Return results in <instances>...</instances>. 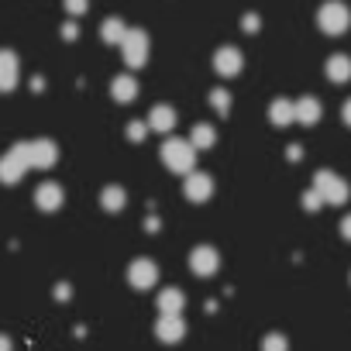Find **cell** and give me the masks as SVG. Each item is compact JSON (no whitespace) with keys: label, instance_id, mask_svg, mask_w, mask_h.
Masks as SVG:
<instances>
[{"label":"cell","instance_id":"6da1fadb","mask_svg":"<svg viewBox=\"0 0 351 351\" xmlns=\"http://www.w3.org/2000/svg\"><path fill=\"white\" fill-rule=\"evenodd\" d=\"M162 162H165L169 172H180V176L193 172V165H197V148H193V141L169 138V141L162 145Z\"/></svg>","mask_w":351,"mask_h":351},{"label":"cell","instance_id":"7a4b0ae2","mask_svg":"<svg viewBox=\"0 0 351 351\" xmlns=\"http://www.w3.org/2000/svg\"><path fill=\"white\" fill-rule=\"evenodd\" d=\"M28 155H25V145H14L11 152L0 155V183H21L25 180V172H28Z\"/></svg>","mask_w":351,"mask_h":351},{"label":"cell","instance_id":"3957f363","mask_svg":"<svg viewBox=\"0 0 351 351\" xmlns=\"http://www.w3.org/2000/svg\"><path fill=\"white\" fill-rule=\"evenodd\" d=\"M317 21H320V32L341 35V32H348V25H351V11L341 4V0H327V4L317 11Z\"/></svg>","mask_w":351,"mask_h":351},{"label":"cell","instance_id":"277c9868","mask_svg":"<svg viewBox=\"0 0 351 351\" xmlns=\"http://www.w3.org/2000/svg\"><path fill=\"white\" fill-rule=\"evenodd\" d=\"M121 49H124V62L131 69H141L148 62V35L141 28H128V35L121 38Z\"/></svg>","mask_w":351,"mask_h":351},{"label":"cell","instance_id":"5b68a950","mask_svg":"<svg viewBox=\"0 0 351 351\" xmlns=\"http://www.w3.org/2000/svg\"><path fill=\"white\" fill-rule=\"evenodd\" d=\"M313 186H317V193L324 197V204H344L348 200V183L341 180L337 172H330V169H324V172H317V180H313Z\"/></svg>","mask_w":351,"mask_h":351},{"label":"cell","instance_id":"8992f818","mask_svg":"<svg viewBox=\"0 0 351 351\" xmlns=\"http://www.w3.org/2000/svg\"><path fill=\"white\" fill-rule=\"evenodd\" d=\"M25 155H28L32 169H52L56 158H59V148H56V141L38 138V141H25Z\"/></svg>","mask_w":351,"mask_h":351},{"label":"cell","instance_id":"52a82bcc","mask_svg":"<svg viewBox=\"0 0 351 351\" xmlns=\"http://www.w3.org/2000/svg\"><path fill=\"white\" fill-rule=\"evenodd\" d=\"M128 282H131L134 289H152V286L158 282V265H155L152 258H134V262L128 265Z\"/></svg>","mask_w":351,"mask_h":351},{"label":"cell","instance_id":"ba28073f","mask_svg":"<svg viewBox=\"0 0 351 351\" xmlns=\"http://www.w3.org/2000/svg\"><path fill=\"white\" fill-rule=\"evenodd\" d=\"M155 337L165 341V344H176L180 337H186V320L180 313H162L158 324H155Z\"/></svg>","mask_w":351,"mask_h":351},{"label":"cell","instance_id":"9c48e42d","mask_svg":"<svg viewBox=\"0 0 351 351\" xmlns=\"http://www.w3.org/2000/svg\"><path fill=\"white\" fill-rule=\"evenodd\" d=\"M183 193H186V200L204 204V200H210V193H214V180H210L207 172H186V186H183Z\"/></svg>","mask_w":351,"mask_h":351},{"label":"cell","instance_id":"30bf717a","mask_svg":"<svg viewBox=\"0 0 351 351\" xmlns=\"http://www.w3.org/2000/svg\"><path fill=\"white\" fill-rule=\"evenodd\" d=\"M18 76H21V62L11 49H0V90H14L18 86Z\"/></svg>","mask_w":351,"mask_h":351},{"label":"cell","instance_id":"8fae6325","mask_svg":"<svg viewBox=\"0 0 351 351\" xmlns=\"http://www.w3.org/2000/svg\"><path fill=\"white\" fill-rule=\"evenodd\" d=\"M217 265H221V255H217L210 245L193 248V255H190V269H193L197 276H214V272H217Z\"/></svg>","mask_w":351,"mask_h":351},{"label":"cell","instance_id":"7c38bea8","mask_svg":"<svg viewBox=\"0 0 351 351\" xmlns=\"http://www.w3.org/2000/svg\"><path fill=\"white\" fill-rule=\"evenodd\" d=\"M241 66H245V59H241L238 49H221V52H214V69H217L221 76H238Z\"/></svg>","mask_w":351,"mask_h":351},{"label":"cell","instance_id":"4fadbf2b","mask_svg":"<svg viewBox=\"0 0 351 351\" xmlns=\"http://www.w3.org/2000/svg\"><path fill=\"white\" fill-rule=\"evenodd\" d=\"M35 204H38V210H59L62 207V186H56V183H42L38 190H35Z\"/></svg>","mask_w":351,"mask_h":351},{"label":"cell","instance_id":"5bb4252c","mask_svg":"<svg viewBox=\"0 0 351 351\" xmlns=\"http://www.w3.org/2000/svg\"><path fill=\"white\" fill-rule=\"evenodd\" d=\"M148 128L155 131V134H169L172 128H176V110L172 107H152V114H148Z\"/></svg>","mask_w":351,"mask_h":351},{"label":"cell","instance_id":"9a60e30c","mask_svg":"<svg viewBox=\"0 0 351 351\" xmlns=\"http://www.w3.org/2000/svg\"><path fill=\"white\" fill-rule=\"evenodd\" d=\"M269 121L279 124V128L293 124L296 121V100H272L269 104Z\"/></svg>","mask_w":351,"mask_h":351},{"label":"cell","instance_id":"2e32d148","mask_svg":"<svg viewBox=\"0 0 351 351\" xmlns=\"http://www.w3.org/2000/svg\"><path fill=\"white\" fill-rule=\"evenodd\" d=\"M183 306H186V296L180 293V289H162L158 293V313H183Z\"/></svg>","mask_w":351,"mask_h":351},{"label":"cell","instance_id":"e0dca14e","mask_svg":"<svg viewBox=\"0 0 351 351\" xmlns=\"http://www.w3.org/2000/svg\"><path fill=\"white\" fill-rule=\"evenodd\" d=\"M327 80L330 83H348L351 80V59L348 56H330L327 59Z\"/></svg>","mask_w":351,"mask_h":351},{"label":"cell","instance_id":"ac0fdd59","mask_svg":"<svg viewBox=\"0 0 351 351\" xmlns=\"http://www.w3.org/2000/svg\"><path fill=\"white\" fill-rule=\"evenodd\" d=\"M110 93H114V100H121V104H131V100L138 97V83H134L131 76H114V83H110Z\"/></svg>","mask_w":351,"mask_h":351},{"label":"cell","instance_id":"d6986e66","mask_svg":"<svg viewBox=\"0 0 351 351\" xmlns=\"http://www.w3.org/2000/svg\"><path fill=\"white\" fill-rule=\"evenodd\" d=\"M320 104H317V97H303V100H296V121L300 124H317L320 121Z\"/></svg>","mask_w":351,"mask_h":351},{"label":"cell","instance_id":"ffe728a7","mask_svg":"<svg viewBox=\"0 0 351 351\" xmlns=\"http://www.w3.org/2000/svg\"><path fill=\"white\" fill-rule=\"evenodd\" d=\"M124 35H128V28H124V21H117V18H107V21L100 25V38L110 42V45H121Z\"/></svg>","mask_w":351,"mask_h":351},{"label":"cell","instance_id":"44dd1931","mask_svg":"<svg viewBox=\"0 0 351 351\" xmlns=\"http://www.w3.org/2000/svg\"><path fill=\"white\" fill-rule=\"evenodd\" d=\"M100 207L110 210V214H117V210L124 207V190H121V186H107V190L100 193Z\"/></svg>","mask_w":351,"mask_h":351},{"label":"cell","instance_id":"7402d4cb","mask_svg":"<svg viewBox=\"0 0 351 351\" xmlns=\"http://www.w3.org/2000/svg\"><path fill=\"white\" fill-rule=\"evenodd\" d=\"M214 138H217V134H214V128H210V124H197V128H193V134H190L193 148H210V145H214Z\"/></svg>","mask_w":351,"mask_h":351},{"label":"cell","instance_id":"603a6c76","mask_svg":"<svg viewBox=\"0 0 351 351\" xmlns=\"http://www.w3.org/2000/svg\"><path fill=\"white\" fill-rule=\"evenodd\" d=\"M262 351H289V344H286L282 334H265L262 337Z\"/></svg>","mask_w":351,"mask_h":351},{"label":"cell","instance_id":"cb8c5ba5","mask_svg":"<svg viewBox=\"0 0 351 351\" xmlns=\"http://www.w3.org/2000/svg\"><path fill=\"white\" fill-rule=\"evenodd\" d=\"M210 104L217 107V114H228V110H231V97H228V90H214V93H210Z\"/></svg>","mask_w":351,"mask_h":351},{"label":"cell","instance_id":"d4e9b609","mask_svg":"<svg viewBox=\"0 0 351 351\" xmlns=\"http://www.w3.org/2000/svg\"><path fill=\"white\" fill-rule=\"evenodd\" d=\"M320 204H324V197H320V193H317V186H313V190L303 197V207H306V210H317Z\"/></svg>","mask_w":351,"mask_h":351},{"label":"cell","instance_id":"484cf974","mask_svg":"<svg viewBox=\"0 0 351 351\" xmlns=\"http://www.w3.org/2000/svg\"><path fill=\"white\" fill-rule=\"evenodd\" d=\"M86 8H90V0H66L69 14H86Z\"/></svg>","mask_w":351,"mask_h":351},{"label":"cell","instance_id":"4316f807","mask_svg":"<svg viewBox=\"0 0 351 351\" xmlns=\"http://www.w3.org/2000/svg\"><path fill=\"white\" fill-rule=\"evenodd\" d=\"M145 131H148V124H138V121H134V124H128V138H131V141H141V138H145Z\"/></svg>","mask_w":351,"mask_h":351},{"label":"cell","instance_id":"83f0119b","mask_svg":"<svg viewBox=\"0 0 351 351\" xmlns=\"http://www.w3.org/2000/svg\"><path fill=\"white\" fill-rule=\"evenodd\" d=\"M341 234H344V238H348V241H351V214H348V217H344V221H341Z\"/></svg>","mask_w":351,"mask_h":351},{"label":"cell","instance_id":"f1b7e54d","mask_svg":"<svg viewBox=\"0 0 351 351\" xmlns=\"http://www.w3.org/2000/svg\"><path fill=\"white\" fill-rule=\"evenodd\" d=\"M245 28H248V32H258V18L248 14V18H245Z\"/></svg>","mask_w":351,"mask_h":351},{"label":"cell","instance_id":"f546056e","mask_svg":"<svg viewBox=\"0 0 351 351\" xmlns=\"http://www.w3.org/2000/svg\"><path fill=\"white\" fill-rule=\"evenodd\" d=\"M62 35H66V38H76V35H80V28H76V25H66V28H62Z\"/></svg>","mask_w":351,"mask_h":351},{"label":"cell","instance_id":"4dcf8cb0","mask_svg":"<svg viewBox=\"0 0 351 351\" xmlns=\"http://www.w3.org/2000/svg\"><path fill=\"white\" fill-rule=\"evenodd\" d=\"M11 348H14L11 337H8V334H0V351H11Z\"/></svg>","mask_w":351,"mask_h":351},{"label":"cell","instance_id":"1f68e13d","mask_svg":"<svg viewBox=\"0 0 351 351\" xmlns=\"http://www.w3.org/2000/svg\"><path fill=\"white\" fill-rule=\"evenodd\" d=\"M344 124H351V100L344 104Z\"/></svg>","mask_w":351,"mask_h":351}]
</instances>
